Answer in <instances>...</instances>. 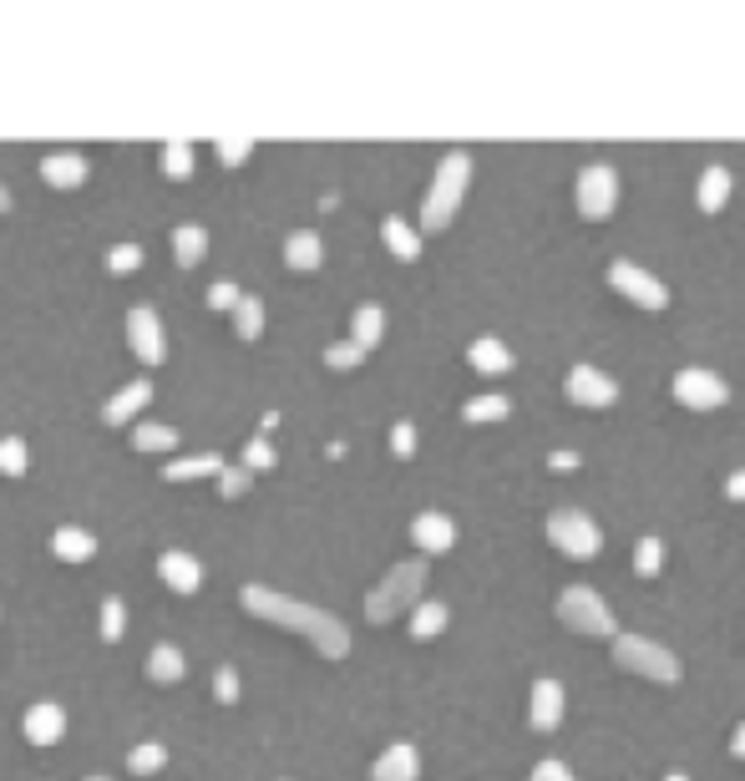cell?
<instances>
[{
  "label": "cell",
  "mask_w": 745,
  "mask_h": 781,
  "mask_svg": "<svg viewBox=\"0 0 745 781\" xmlns=\"http://www.w3.org/2000/svg\"><path fill=\"white\" fill-rule=\"evenodd\" d=\"M609 290H619L640 310H665L669 305V290L649 275V269L634 265V259H614V265H609Z\"/></svg>",
  "instance_id": "obj_8"
},
{
  "label": "cell",
  "mask_w": 745,
  "mask_h": 781,
  "mask_svg": "<svg viewBox=\"0 0 745 781\" xmlns=\"http://www.w3.org/2000/svg\"><path fill=\"white\" fill-rule=\"evenodd\" d=\"M380 335H386V310L380 305H360L351 320V341L360 345V350H376Z\"/></svg>",
  "instance_id": "obj_26"
},
{
  "label": "cell",
  "mask_w": 745,
  "mask_h": 781,
  "mask_svg": "<svg viewBox=\"0 0 745 781\" xmlns=\"http://www.w3.org/2000/svg\"><path fill=\"white\" fill-rule=\"evenodd\" d=\"M553 467H558V472H574L578 457H574V451H553Z\"/></svg>",
  "instance_id": "obj_48"
},
{
  "label": "cell",
  "mask_w": 745,
  "mask_h": 781,
  "mask_svg": "<svg viewBox=\"0 0 745 781\" xmlns=\"http://www.w3.org/2000/svg\"><path fill=\"white\" fill-rule=\"evenodd\" d=\"M21 730H26L31 746H56L66 736V711L56 701H41V705H31V711H26Z\"/></svg>",
  "instance_id": "obj_14"
},
{
  "label": "cell",
  "mask_w": 745,
  "mask_h": 781,
  "mask_svg": "<svg viewBox=\"0 0 745 781\" xmlns=\"http://www.w3.org/2000/svg\"><path fill=\"white\" fill-rule=\"evenodd\" d=\"M675 401L690 411H720L725 401H731V386L720 381L715 371H700V366H690V371L675 376Z\"/></svg>",
  "instance_id": "obj_10"
},
{
  "label": "cell",
  "mask_w": 745,
  "mask_h": 781,
  "mask_svg": "<svg viewBox=\"0 0 745 781\" xmlns=\"http://www.w3.org/2000/svg\"><path fill=\"white\" fill-rule=\"evenodd\" d=\"M563 391H568V401L583 406V411H609L619 401V381L609 371H593V366H574L568 381H563Z\"/></svg>",
  "instance_id": "obj_9"
},
{
  "label": "cell",
  "mask_w": 745,
  "mask_h": 781,
  "mask_svg": "<svg viewBox=\"0 0 745 781\" xmlns=\"http://www.w3.org/2000/svg\"><path fill=\"white\" fill-rule=\"evenodd\" d=\"M391 451L401 457V462H405V457H416V426H411V422H396V426H391Z\"/></svg>",
  "instance_id": "obj_42"
},
{
  "label": "cell",
  "mask_w": 745,
  "mask_h": 781,
  "mask_svg": "<svg viewBox=\"0 0 745 781\" xmlns=\"http://www.w3.org/2000/svg\"><path fill=\"white\" fill-rule=\"evenodd\" d=\"M548 538H553V548L568 558H593L603 548V528L583 507H558V513L548 517Z\"/></svg>",
  "instance_id": "obj_6"
},
{
  "label": "cell",
  "mask_w": 745,
  "mask_h": 781,
  "mask_svg": "<svg viewBox=\"0 0 745 781\" xmlns=\"http://www.w3.org/2000/svg\"><path fill=\"white\" fill-rule=\"evenodd\" d=\"M360 360H366V350H360L355 341H335V345H325V366H330V371H355Z\"/></svg>",
  "instance_id": "obj_36"
},
{
  "label": "cell",
  "mask_w": 745,
  "mask_h": 781,
  "mask_svg": "<svg viewBox=\"0 0 745 781\" xmlns=\"http://www.w3.org/2000/svg\"><path fill=\"white\" fill-rule=\"evenodd\" d=\"M614 665L629 670V676H644V680H659V685H680L685 665L675 649L654 645L644 635H614Z\"/></svg>",
  "instance_id": "obj_4"
},
{
  "label": "cell",
  "mask_w": 745,
  "mask_h": 781,
  "mask_svg": "<svg viewBox=\"0 0 745 781\" xmlns=\"http://www.w3.org/2000/svg\"><path fill=\"white\" fill-rule=\"evenodd\" d=\"M219 492H223V498H244V492H248V472H244V467H223V472H219Z\"/></svg>",
  "instance_id": "obj_43"
},
{
  "label": "cell",
  "mask_w": 745,
  "mask_h": 781,
  "mask_svg": "<svg viewBox=\"0 0 745 781\" xmlns=\"http://www.w3.org/2000/svg\"><path fill=\"white\" fill-rule=\"evenodd\" d=\"M725 199H731V168H725V163H710V168L700 172L694 203H700V213H720L725 209Z\"/></svg>",
  "instance_id": "obj_20"
},
{
  "label": "cell",
  "mask_w": 745,
  "mask_h": 781,
  "mask_svg": "<svg viewBox=\"0 0 745 781\" xmlns=\"http://www.w3.org/2000/svg\"><path fill=\"white\" fill-rule=\"evenodd\" d=\"M619 203V172L609 163H589V168H578V213L603 224Z\"/></svg>",
  "instance_id": "obj_7"
},
{
  "label": "cell",
  "mask_w": 745,
  "mask_h": 781,
  "mask_svg": "<svg viewBox=\"0 0 745 781\" xmlns=\"http://www.w3.org/2000/svg\"><path fill=\"white\" fill-rule=\"evenodd\" d=\"M122 629H127V604H122V599H107L102 604V639L107 645H118Z\"/></svg>",
  "instance_id": "obj_37"
},
{
  "label": "cell",
  "mask_w": 745,
  "mask_h": 781,
  "mask_svg": "<svg viewBox=\"0 0 745 781\" xmlns=\"http://www.w3.org/2000/svg\"><path fill=\"white\" fill-rule=\"evenodd\" d=\"M527 781H578V777H574L568 767H563V761H537L533 777H527Z\"/></svg>",
  "instance_id": "obj_45"
},
{
  "label": "cell",
  "mask_w": 745,
  "mask_h": 781,
  "mask_svg": "<svg viewBox=\"0 0 745 781\" xmlns=\"http://www.w3.org/2000/svg\"><path fill=\"white\" fill-rule=\"evenodd\" d=\"M659 564H665V544H659L654 533H644L640 548H634V573H640V579H654V573H659Z\"/></svg>",
  "instance_id": "obj_33"
},
{
  "label": "cell",
  "mask_w": 745,
  "mask_h": 781,
  "mask_svg": "<svg viewBox=\"0 0 745 781\" xmlns=\"http://www.w3.org/2000/svg\"><path fill=\"white\" fill-rule=\"evenodd\" d=\"M665 781H690V777H685V771H669V777Z\"/></svg>",
  "instance_id": "obj_50"
},
{
  "label": "cell",
  "mask_w": 745,
  "mask_h": 781,
  "mask_svg": "<svg viewBox=\"0 0 745 781\" xmlns=\"http://www.w3.org/2000/svg\"><path fill=\"white\" fill-rule=\"evenodd\" d=\"M442 629H446V604L426 599V604H416V610H411V639H436Z\"/></svg>",
  "instance_id": "obj_31"
},
{
  "label": "cell",
  "mask_w": 745,
  "mask_h": 781,
  "mask_svg": "<svg viewBox=\"0 0 745 781\" xmlns=\"http://www.w3.org/2000/svg\"><path fill=\"white\" fill-rule=\"evenodd\" d=\"M238 305V284H229V279H219L209 290V310H234Z\"/></svg>",
  "instance_id": "obj_44"
},
{
  "label": "cell",
  "mask_w": 745,
  "mask_h": 781,
  "mask_svg": "<svg viewBox=\"0 0 745 781\" xmlns=\"http://www.w3.org/2000/svg\"><path fill=\"white\" fill-rule=\"evenodd\" d=\"M52 554L62 558V564H87V558L97 554V538L87 528H77V523H66V528L52 533Z\"/></svg>",
  "instance_id": "obj_21"
},
{
  "label": "cell",
  "mask_w": 745,
  "mask_h": 781,
  "mask_svg": "<svg viewBox=\"0 0 745 781\" xmlns=\"http://www.w3.org/2000/svg\"><path fill=\"white\" fill-rule=\"evenodd\" d=\"M31 457H26V442L21 437H0V477H26Z\"/></svg>",
  "instance_id": "obj_34"
},
{
  "label": "cell",
  "mask_w": 745,
  "mask_h": 781,
  "mask_svg": "<svg viewBox=\"0 0 745 781\" xmlns=\"http://www.w3.org/2000/svg\"><path fill=\"white\" fill-rule=\"evenodd\" d=\"M127 345H132V356L143 360V366H163L168 341H163V320H157V310H147V305L127 310Z\"/></svg>",
  "instance_id": "obj_11"
},
{
  "label": "cell",
  "mask_w": 745,
  "mask_h": 781,
  "mask_svg": "<svg viewBox=\"0 0 745 781\" xmlns=\"http://www.w3.org/2000/svg\"><path fill=\"white\" fill-rule=\"evenodd\" d=\"M132 447L147 451V457H157V451H173L178 447V432L163 422H137V432H132Z\"/></svg>",
  "instance_id": "obj_29"
},
{
  "label": "cell",
  "mask_w": 745,
  "mask_h": 781,
  "mask_svg": "<svg viewBox=\"0 0 745 781\" xmlns=\"http://www.w3.org/2000/svg\"><path fill=\"white\" fill-rule=\"evenodd\" d=\"M508 411H512L508 397H477V401H467V406H462V416H467V422H502Z\"/></svg>",
  "instance_id": "obj_35"
},
{
  "label": "cell",
  "mask_w": 745,
  "mask_h": 781,
  "mask_svg": "<svg viewBox=\"0 0 745 781\" xmlns=\"http://www.w3.org/2000/svg\"><path fill=\"white\" fill-rule=\"evenodd\" d=\"M411 538H416L421 554H452L457 544V523L446 513H416L411 517Z\"/></svg>",
  "instance_id": "obj_13"
},
{
  "label": "cell",
  "mask_w": 745,
  "mask_h": 781,
  "mask_svg": "<svg viewBox=\"0 0 745 781\" xmlns=\"http://www.w3.org/2000/svg\"><path fill=\"white\" fill-rule=\"evenodd\" d=\"M467 178H471V153H446L442 168H436L432 188H426V203H421V228L426 234H442L462 209V193H467Z\"/></svg>",
  "instance_id": "obj_2"
},
{
  "label": "cell",
  "mask_w": 745,
  "mask_h": 781,
  "mask_svg": "<svg viewBox=\"0 0 745 781\" xmlns=\"http://www.w3.org/2000/svg\"><path fill=\"white\" fill-rule=\"evenodd\" d=\"M184 649L178 645H153V655H147V680H157V685H178L184 680Z\"/></svg>",
  "instance_id": "obj_24"
},
{
  "label": "cell",
  "mask_w": 745,
  "mask_h": 781,
  "mask_svg": "<svg viewBox=\"0 0 745 781\" xmlns=\"http://www.w3.org/2000/svg\"><path fill=\"white\" fill-rule=\"evenodd\" d=\"M254 153V143L248 137H219V158H223V168H238V163Z\"/></svg>",
  "instance_id": "obj_41"
},
{
  "label": "cell",
  "mask_w": 745,
  "mask_h": 781,
  "mask_svg": "<svg viewBox=\"0 0 745 781\" xmlns=\"http://www.w3.org/2000/svg\"><path fill=\"white\" fill-rule=\"evenodd\" d=\"M416 777H421V756H416V746H405V741L386 746L376 756V767H370V781H416Z\"/></svg>",
  "instance_id": "obj_15"
},
{
  "label": "cell",
  "mask_w": 745,
  "mask_h": 781,
  "mask_svg": "<svg viewBox=\"0 0 745 781\" xmlns=\"http://www.w3.org/2000/svg\"><path fill=\"white\" fill-rule=\"evenodd\" d=\"M163 767H168V751H163L157 741H143V746H132V751H127V771H132V777H153V771H163Z\"/></svg>",
  "instance_id": "obj_32"
},
{
  "label": "cell",
  "mask_w": 745,
  "mask_h": 781,
  "mask_svg": "<svg viewBox=\"0 0 745 781\" xmlns=\"http://www.w3.org/2000/svg\"><path fill=\"white\" fill-rule=\"evenodd\" d=\"M92 781H107V777H92Z\"/></svg>",
  "instance_id": "obj_51"
},
{
  "label": "cell",
  "mask_w": 745,
  "mask_h": 781,
  "mask_svg": "<svg viewBox=\"0 0 745 781\" xmlns=\"http://www.w3.org/2000/svg\"><path fill=\"white\" fill-rule=\"evenodd\" d=\"M157 168L168 172L173 183H184L188 172H193V143H184V137L163 143V147H157Z\"/></svg>",
  "instance_id": "obj_28"
},
{
  "label": "cell",
  "mask_w": 745,
  "mask_h": 781,
  "mask_svg": "<svg viewBox=\"0 0 745 781\" xmlns=\"http://www.w3.org/2000/svg\"><path fill=\"white\" fill-rule=\"evenodd\" d=\"M238 604H244L254 620H269V624H279V629H289V635L310 639L325 660H345V655H351V629H345L335 614L314 610V604L275 594V589H264V583H244V589H238Z\"/></svg>",
  "instance_id": "obj_1"
},
{
  "label": "cell",
  "mask_w": 745,
  "mask_h": 781,
  "mask_svg": "<svg viewBox=\"0 0 745 781\" xmlns=\"http://www.w3.org/2000/svg\"><path fill=\"white\" fill-rule=\"evenodd\" d=\"M219 472H223L219 451H198V457H173L163 467V482H198V477H219Z\"/></svg>",
  "instance_id": "obj_22"
},
{
  "label": "cell",
  "mask_w": 745,
  "mask_h": 781,
  "mask_svg": "<svg viewBox=\"0 0 745 781\" xmlns=\"http://www.w3.org/2000/svg\"><path fill=\"white\" fill-rule=\"evenodd\" d=\"M421 589H426V564H421V558H411V564H396V569L366 594V620L370 624H391L396 614L416 610Z\"/></svg>",
  "instance_id": "obj_3"
},
{
  "label": "cell",
  "mask_w": 745,
  "mask_h": 781,
  "mask_svg": "<svg viewBox=\"0 0 745 781\" xmlns=\"http://www.w3.org/2000/svg\"><path fill=\"white\" fill-rule=\"evenodd\" d=\"M213 701H219V705H234L238 701V670H234V665H219V670H213Z\"/></svg>",
  "instance_id": "obj_39"
},
{
  "label": "cell",
  "mask_w": 745,
  "mask_h": 781,
  "mask_svg": "<svg viewBox=\"0 0 745 781\" xmlns=\"http://www.w3.org/2000/svg\"><path fill=\"white\" fill-rule=\"evenodd\" d=\"M320 259H325V249H320V234L300 228V234H289V238H285V265H289V269L310 275V269H320Z\"/></svg>",
  "instance_id": "obj_23"
},
{
  "label": "cell",
  "mask_w": 745,
  "mask_h": 781,
  "mask_svg": "<svg viewBox=\"0 0 745 781\" xmlns=\"http://www.w3.org/2000/svg\"><path fill=\"white\" fill-rule=\"evenodd\" d=\"M731 756H735V761H745V721L735 726V736H731Z\"/></svg>",
  "instance_id": "obj_47"
},
{
  "label": "cell",
  "mask_w": 745,
  "mask_h": 781,
  "mask_svg": "<svg viewBox=\"0 0 745 781\" xmlns=\"http://www.w3.org/2000/svg\"><path fill=\"white\" fill-rule=\"evenodd\" d=\"M5 209H11V193H5V188H0V213H5Z\"/></svg>",
  "instance_id": "obj_49"
},
{
  "label": "cell",
  "mask_w": 745,
  "mask_h": 781,
  "mask_svg": "<svg viewBox=\"0 0 745 781\" xmlns=\"http://www.w3.org/2000/svg\"><path fill=\"white\" fill-rule=\"evenodd\" d=\"M527 721H533V730H558L563 726V685L558 680H537L533 685V711H527Z\"/></svg>",
  "instance_id": "obj_16"
},
{
  "label": "cell",
  "mask_w": 745,
  "mask_h": 781,
  "mask_svg": "<svg viewBox=\"0 0 745 781\" xmlns=\"http://www.w3.org/2000/svg\"><path fill=\"white\" fill-rule=\"evenodd\" d=\"M467 366L477 376H508L512 371V350L497 341V335H482V341L467 345Z\"/></svg>",
  "instance_id": "obj_17"
},
{
  "label": "cell",
  "mask_w": 745,
  "mask_h": 781,
  "mask_svg": "<svg viewBox=\"0 0 745 781\" xmlns=\"http://www.w3.org/2000/svg\"><path fill=\"white\" fill-rule=\"evenodd\" d=\"M87 158H81V153H46V158H41V178H46V183L52 188H81L87 183Z\"/></svg>",
  "instance_id": "obj_18"
},
{
  "label": "cell",
  "mask_w": 745,
  "mask_h": 781,
  "mask_svg": "<svg viewBox=\"0 0 745 781\" xmlns=\"http://www.w3.org/2000/svg\"><path fill=\"white\" fill-rule=\"evenodd\" d=\"M238 467H244V472H269V467H275V447H269L264 437H254L244 447V462H238Z\"/></svg>",
  "instance_id": "obj_38"
},
{
  "label": "cell",
  "mask_w": 745,
  "mask_h": 781,
  "mask_svg": "<svg viewBox=\"0 0 745 781\" xmlns=\"http://www.w3.org/2000/svg\"><path fill=\"white\" fill-rule=\"evenodd\" d=\"M137 265H143V249H137V244H112V254H107V269H112V275H132Z\"/></svg>",
  "instance_id": "obj_40"
},
{
  "label": "cell",
  "mask_w": 745,
  "mask_h": 781,
  "mask_svg": "<svg viewBox=\"0 0 745 781\" xmlns=\"http://www.w3.org/2000/svg\"><path fill=\"white\" fill-rule=\"evenodd\" d=\"M725 498L745 503V467H741V472H731V477H725Z\"/></svg>",
  "instance_id": "obj_46"
},
{
  "label": "cell",
  "mask_w": 745,
  "mask_h": 781,
  "mask_svg": "<svg viewBox=\"0 0 745 781\" xmlns=\"http://www.w3.org/2000/svg\"><path fill=\"white\" fill-rule=\"evenodd\" d=\"M173 254H178V265L193 269L203 254H209V228L203 224H184V228H173Z\"/></svg>",
  "instance_id": "obj_25"
},
{
  "label": "cell",
  "mask_w": 745,
  "mask_h": 781,
  "mask_svg": "<svg viewBox=\"0 0 745 781\" xmlns=\"http://www.w3.org/2000/svg\"><path fill=\"white\" fill-rule=\"evenodd\" d=\"M380 238H386V249H391L396 259H416V254H421V234L405 224V219H396V213L380 224Z\"/></svg>",
  "instance_id": "obj_27"
},
{
  "label": "cell",
  "mask_w": 745,
  "mask_h": 781,
  "mask_svg": "<svg viewBox=\"0 0 745 781\" xmlns=\"http://www.w3.org/2000/svg\"><path fill=\"white\" fill-rule=\"evenodd\" d=\"M157 579L168 583L173 594H198V583H203V564H198L193 554L168 548V554H157Z\"/></svg>",
  "instance_id": "obj_12"
},
{
  "label": "cell",
  "mask_w": 745,
  "mask_h": 781,
  "mask_svg": "<svg viewBox=\"0 0 745 781\" xmlns=\"http://www.w3.org/2000/svg\"><path fill=\"white\" fill-rule=\"evenodd\" d=\"M558 620L574 629V635H589V639H614L619 624L603 604V594H593L589 583H568L558 594Z\"/></svg>",
  "instance_id": "obj_5"
},
{
  "label": "cell",
  "mask_w": 745,
  "mask_h": 781,
  "mask_svg": "<svg viewBox=\"0 0 745 781\" xmlns=\"http://www.w3.org/2000/svg\"><path fill=\"white\" fill-rule=\"evenodd\" d=\"M234 335H238V341H259V335H264V305L254 300V294H238V305H234Z\"/></svg>",
  "instance_id": "obj_30"
},
{
  "label": "cell",
  "mask_w": 745,
  "mask_h": 781,
  "mask_svg": "<svg viewBox=\"0 0 745 781\" xmlns=\"http://www.w3.org/2000/svg\"><path fill=\"white\" fill-rule=\"evenodd\" d=\"M147 401H153V381H132V386H122L118 397L107 401V426H127L132 416H137V411L147 406Z\"/></svg>",
  "instance_id": "obj_19"
}]
</instances>
